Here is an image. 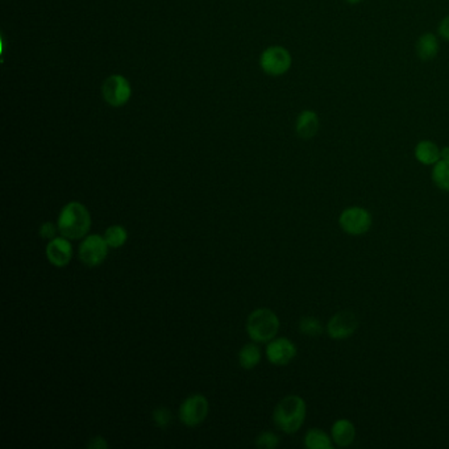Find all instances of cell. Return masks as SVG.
<instances>
[{
    "instance_id": "obj_1",
    "label": "cell",
    "mask_w": 449,
    "mask_h": 449,
    "mask_svg": "<svg viewBox=\"0 0 449 449\" xmlns=\"http://www.w3.org/2000/svg\"><path fill=\"white\" fill-rule=\"evenodd\" d=\"M57 225L61 236L69 240H81L91 228V215L84 203L69 202L61 208Z\"/></svg>"
},
{
    "instance_id": "obj_2",
    "label": "cell",
    "mask_w": 449,
    "mask_h": 449,
    "mask_svg": "<svg viewBox=\"0 0 449 449\" xmlns=\"http://www.w3.org/2000/svg\"><path fill=\"white\" fill-rule=\"evenodd\" d=\"M307 415V406L300 395H288L275 406L273 412L274 424L285 433L291 435L302 428Z\"/></svg>"
},
{
    "instance_id": "obj_3",
    "label": "cell",
    "mask_w": 449,
    "mask_h": 449,
    "mask_svg": "<svg viewBox=\"0 0 449 449\" xmlns=\"http://www.w3.org/2000/svg\"><path fill=\"white\" fill-rule=\"evenodd\" d=\"M280 331V318L271 309H253L246 319V332L254 343H269Z\"/></svg>"
},
{
    "instance_id": "obj_4",
    "label": "cell",
    "mask_w": 449,
    "mask_h": 449,
    "mask_svg": "<svg viewBox=\"0 0 449 449\" xmlns=\"http://www.w3.org/2000/svg\"><path fill=\"white\" fill-rule=\"evenodd\" d=\"M210 411V404L206 397L202 394H193L181 403L178 410V418L186 427L194 428L206 421Z\"/></svg>"
},
{
    "instance_id": "obj_5",
    "label": "cell",
    "mask_w": 449,
    "mask_h": 449,
    "mask_svg": "<svg viewBox=\"0 0 449 449\" xmlns=\"http://www.w3.org/2000/svg\"><path fill=\"white\" fill-rule=\"evenodd\" d=\"M292 65V57L286 47L273 45L266 47L260 57L262 72L271 76L286 74Z\"/></svg>"
},
{
    "instance_id": "obj_6",
    "label": "cell",
    "mask_w": 449,
    "mask_h": 449,
    "mask_svg": "<svg viewBox=\"0 0 449 449\" xmlns=\"http://www.w3.org/2000/svg\"><path fill=\"white\" fill-rule=\"evenodd\" d=\"M373 224L372 214L364 207H348L339 216L340 228L348 234L361 236L369 232Z\"/></svg>"
},
{
    "instance_id": "obj_7",
    "label": "cell",
    "mask_w": 449,
    "mask_h": 449,
    "mask_svg": "<svg viewBox=\"0 0 449 449\" xmlns=\"http://www.w3.org/2000/svg\"><path fill=\"white\" fill-rule=\"evenodd\" d=\"M108 244L102 234H87L78 249L79 261L89 268L103 263L108 256Z\"/></svg>"
},
{
    "instance_id": "obj_8",
    "label": "cell",
    "mask_w": 449,
    "mask_h": 449,
    "mask_svg": "<svg viewBox=\"0 0 449 449\" xmlns=\"http://www.w3.org/2000/svg\"><path fill=\"white\" fill-rule=\"evenodd\" d=\"M102 95L104 101L110 106L122 107L131 99V84L123 75H110L102 86Z\"/></svg>"
},
{
    "instance_id": "obj_9",
    "label": "cell",
    "mask_w": 449,
    "mask_h": 449,
    "mask_svg": "<svg viewBox=\"0 0 449 449\" xmlns=\"http://www.w3.org/2000/svg\"><path fill=\"white\" fill-rule=\"evenodd\" d=\"M298 349L288 337H274L265 349L268 361L275 366H286L297 357Z\"/></svg>"
},
{
    "instance_id": "obj_10",
    "label": "cell",
    "mask_w": 449,
    "mask_h": 449,
    "mask_svg": "<svg viewBox=\"0 0 449 449\" xmlns=\"http://www.w3.org/2000/svg\"><path fill=\"white\" fill-rule=\"evenodd\" d=\"M358 328V318L353 311H339L328 320V336L334 340H346Z\"/></svg>"
},
{
    "instance_id": "obj_11",
    "label": "cell",
    "mask_w": 449,
    "mask_h": 449,
    "mask_svg": "<svg viewBox=\"0 0 449 449\" xmlns=\"http://www.w3.org/2000/svg\"><path fill=\"white\" fill-rule=\"evenodd\" d=\"M70 241L72 240L66 239L64 236L50 240L45 249L47 261L57 268H64L69 265L73 258V245Z\"/></svg>"
},
{
    "instance_id": "obj_12",
    "label": "cell",
    "mask_w": 449,
    "mask_h": 449,
    "mask_svg": "<svg viewBox=\"0 0 449 449\" xmlns=\"http://www.w3.org/2000/svg\"><path fill=\"white\" fill-rule=\"evenodd\" d=\"M320 118L314 110H303L295 120V132L302 140H311L319 133Z\"/></svg>"
},
{
    "instance_id": "obj_13",
    "label": "cell",
    "mask_w": 449,
    "mask_h": 449,
    "mask_svg": "<svg viewBox=\"0 0 449 449\" xmlns=\"http://www.w3.org/2000/svg\"><path fill=\"white\" fill-rule=\"evenodd\" d=\"M440 52V38L436 33L426 32L419 36L415 44L416 57L423 61L428 62L435 59Z\"/></svg>"
},
{
    "instance_id": "obj_14",
    "label": "cell",
    "mask_w": 449,
    "mask_h": 449,
    "mask_svg": "<svg viewBox=\"0 0 449 449\" xmlns=\"http://www.w3.org/2000/svg\"><path fill=\"white\" fill-rule=\"evenodd\" d=\"M331 438L337 447H349L356 439L355 424L348 419H339L332 424Z\"/></svg>"
},
{
    "instance_id": "obj_15",
    "label": "cell",
    "mask_w": 449,
    "mask_h": 449,
    "mask_svg": "<svg viewBox=\"0 0 449 449\" xmlns=\"http://www.w3.org/2000/svg\"><path fill=\"white\" fill-rule=\"evenodd\" d=\"M440 149L441 148L433 141L421 140L416 144V147L414 149V154H415L416 161L421 162V165L433 166L436 162H439L441 159Z\"/></svg>"
},
{
    "instance_id": "obj_16",
    "label": "cell",
    "mask_w": 449,
    "mask_h": 449,
    "mask_svg": "<svg viewBox=\"0 0 449 449\" xmlns=\"http://www.w3.org/2000/svg\"><path fill=\"white\" fill-rule=\"evenodd\" d=\"M261 361V349L257 344L248 343L239 351V364L246 370L254 369Z\"/></svg>"
},
{
    "instance_id": "obj_17",
    "label": "cell",
    "mask_w": 449,
    "mask_h": 449,
    "mask_svg": "<svg viewBox=\"0 0 449 449\" xmlns=\"http://www.w3.org/2000/svg\"><path fill=\"white\" fill-rule=\"evenodd\" d=\"M305 447L309 449H331L334 448V441L324 431L311 428L305 435Z\"/></svg>"
},
{
    "instance_id": "obj_18",
    "label": "cell",
    "mask_w": 449,
    "mask_h": 449,
    "mask_svg": "<svg viewBox=\"0 0 449 449\" xmlns=\"http://www.w3.org/2000/svg\"><path fill=\"white\" fill-rule=\"evenodd\" d=\"M432 182L436 188L449 193V159H440L432 166Z\"/></svg>"
},
{
    "instance_id": "obj_19",
    "label": "cell",
    "mask_w": 449,
    "mask_h": 449,
    "mask_svg": "<svg viewBox=\"0 0 449 449\" xmlns=\"http://www.w3.org/2000/svg\"><path fill=\"white\" fill-rule=\"evenodd\" d=\"M103 236L108 246L113 248V249L122 248L123 245L128 240V232H127L125 227L120 224L110 225L106 229Z\"/></svg>"
},
{
    "instance_id": "obj_20",
    "label": "cell",
    "mask_w": 449,
    "mask_h": 449,
    "mask_svg": "<svg viewBox=\"0 0 449 449\" xmlns=\"http://www.w3.org/2000/svg\"><path fill=\"white\" fill-rule=\"evenodd\" d=\"M300 331L306 336H320L323 334V326L319 319L314 317H305L300 319Z\"/></svg>"
},
{
    "instance_id": "obj_21",
    "label": "cell",
    "mask_w": 449,
    "mask_h": 449,
    "mask_svg": "<svg viewBox=\"0 0 449 449\" xmlns=\"http://www.w3.org/2000/svg\"><path fill=\"white\" fill-rule=\"evenodd\" d=\"M254 445H256L257 448H277V447L280 445V438H278L275 433H273V432L265 431V432H262V433H260V435L256 438V440H254Z\"/></svg>"
},
{
    "instance_id": "obj_22",
    "label": "cell",
    "mask_w": 449,
    "mask_h": 449,
    "mask_svg": "<svg viewBox=\"0 0 449 449\" xmlns=\"http://www.w3.org/2000/svg\"><path fill=\"white\" fill-rule=\"evenodd\" d=\"M152 419H153V423L156 424V427H159L161 430H165L173 421V415L169 409L161 406V407H157L153 410Z\"/></svg>"
},
{
    "instance_id": "obj_23",
    "label": "cell",
    "mask_w": 449,
    "mask_h": 449,
    "mask_svg": "<svg viewBox=\"0 0 449 449\" xmlns=\"http://www.w3.org/2000/svg\"><path fill=\"white\" fill-rule=\"evenodd\" d=\"M57 232H59L58 225L52 223V222H45V223L40 225V228H38L40 237L45 239L47 241H50V240H53L55 237H57Z\"/></svg>"
},
{
    "instance_id": "obj_24",
    "label": "cell",
    "mask_w": 449,
    "mask_h": 449,
    "mask_svg": "<svg viewBox=\"0 0 449 449\" xmlns=\"http://www.w3.org/2000/svg\"><path fill=\"white\" fill-rule=\"evenodd\" d=\"M438 36L441 40L449 42V13L440 20L439 25H438Z\"/></svg>"
},
{
    "instance_id": "obj_25",
    "label": "cell",
    "mask_w": 449,
    "mask_h": 449,
    "mask_svg": "<svg viewBox=\"0 0 449 449\" xmlns=\"http://www.w3.org/2000/svg\"><path fill=\"white\" fill-rule=\"evenodd\" d=\"M87 448L89 449H107L108 448V443L104 439L103 436H94L89 440L87 443Z\"/></svg>"
},
{
    "instance_id": "obj_26",
    "label": "cell",
    "mask_w": 449,
    "mask_h": 449,
    "mask_svg": "<svg viewBox=\"0 0 449 449\" xmlns=\"http://www.w3.org/2000/svg\"><path fill=\"white\" fill-rule=\"evenodd\" d=\"M440 156L441 159H449V147H443L440 149Z\"/></svg>"
},
{
    "instance_id": "obj_27",
    "label": "cell",
    "mask_w": 449,
    "mask_h": 449,
    "mask_svg": "<svg viewBox=\"0 0 449 449\" xmlns=\"http://www.w3.org/2000/svg\"><path fill=\"white\" fill-rule=\"evenodd\" d=\"M348 4H352V6H356V4H360L361 1H364V0H346Z\"/></svg>"
}]
</instances>
